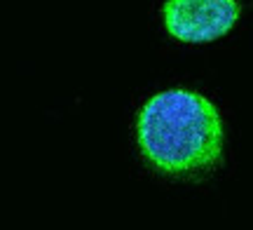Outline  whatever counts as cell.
<instances>
[{"instance_id":"cell-1","label":"cell","mask_w":253,"mask_h":230,"mask_svg":"<svg viewBox=\"0 0 253 230\" xmlns=\"http://www.w3.org/2000/svg\"><path fill=\"white\" fill-rule=\"evenodd\" d=\"M136 141L148 167L167 176H197L223 160L225 127L213 103L199 92L167 90L141 106Z\"/></svg>"},{"instance_id":"cell-2","label":"cell","mask_w":253,"mask_h":230,"mask_svg":"<svg viewBox=\"0 0 253 230\" xmlns=\"http://www.w3.org/2000/svg\"><path fill=\"white\" fill-rule=\"evenodd\" d=\"M242 5L237 0H167L162 21L167 33L188 45L220 40L237 26Z\"/></svg>"}]
</instances>
